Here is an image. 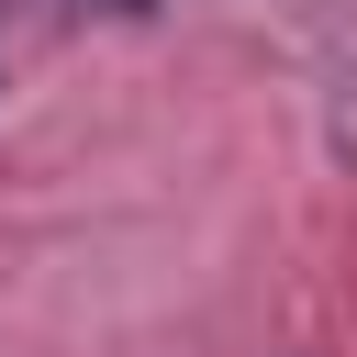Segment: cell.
Returning a JSON list of instances; mask_svg holds the SVG:
<instances>
[{"label": "cell", "instance_id": "obj_1", "mask_svg": "<svg viewBox=\"0 0 357 357\" xmlns=\"http://www.w3.org/2000/svg\"><path fill=\"white\" fill-rule=\"evenodd\" d=\"M89 11H156V0H89Z\"/></svg>", "mask_w": 357, "mask_h": 357}]
</instances>
